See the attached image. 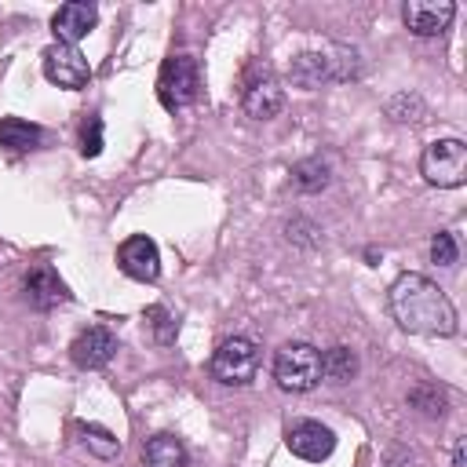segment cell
<instances>
[{
  "label": "cell",
  "instance_id": "23",
  "mask_svg": "<svg viewBox=\"0 0 467 467\" xmlns=\"http://www.w3.org/2000/svg\"><path fill=\"white\" fill-rule=\"evenodd\" d=\"M146 317L153 321V336H157V343H171V339H175V317H171L164 306H150Z\"/></svg>",
  "mask_w": 467,
  "mask_h": 467
},
{
  "label": "cell",
  "instance_id": "17",
  "mask_svg": "<svg viewBox=\"0 0 467 467\" xmlns=\"http://www.w3.org/2000/svg\"><path fill=\"white\" fill-rule=\"evenodd\" d=\"M328 179H332V168H328V161H321V157H306V161H299V164L292 168V186L303 190V193L325 190Z\"/></svg>",
  "mask_w": 467,
  "mask_h": 467
},
{
  "label": "cell",
  "instance_id": "22",
  "mask_svg": "<svg viewBox=\"0 0 467 467\" xmlns=\"http://www.w3.org/2000/svg\"><path fill=\"white\" fill-rule=\"evenodd\" d=\"M431 263H438V266H452L456 263V241H452V234L438 230L431 237Z\"/></svg>",
  "mask_w": 467,
  "mask_h": 467
},
{
  "label": "cell",
  "instance_id": "10",
  "mask_svg": "<svg viewBox=\"0 0 467 467\" xmlns=\"http://www.w3.org/2000/svg\"><path fill=\"white\" fill-rule=\"evenodd\" d=\"M95 22H99L95 4L69 0V4H62V7L51 15V33H55L58 44H73V47H77V40H84V36L95 29Z\"/></svg>",
  "mask_w": 467,
  "mask_h": 467
},
{
  "label": "cell",
  "instance_id": "4",
  "mask_svg": "<svg viewBox=\"0 0 467 467\" xmlns=\"http://www.w3.org/2000/svg\"><path fill=\"white\" fill-rule=\"evenodd\" d=\"M420 171L438 190H456L467 182V146L460 139H438L423 150Z\"/></svg>",
  "mask_w": 467,
  "mask_h": 467
},
{
  "label": "cell",
  "instance_id": "7",
  "mask_svg": "<svg viewBox=\"0 0 467 467\" xmlns=\"http://www.w3.org/2000/svg\"><path fill=\"white\" fill-rule=\"evenodd\" d=\"M285 445H288L292 456H299V460H306V463H321V460L332 456L336 434H332V427H325L321 420H299V423L288 427Z\"/></svg>",
  "mask_w": 467,
  "mask_h": 467
},
{
  "label": "cell",
  "instance_id": "2",
  "mask_svg": "<svg viewBox=\"0 0 467 467\" xmlns=\"http://www.w3.org/2000/svg\"><path fill=\"white\" fill-rule=\"evenodd\" d=\"M274 379L281 390H292V394H306L321 383V350L314 343H285L274 358Z\"/></svg>",
  "mask_w": 467,
  "mask_h": 467
},
{
  "label": "cell",
  "instance_id": "13",
  "mask_svg": "<svg viewBox=\"0 0 467 467\" xmlns=\"http://www.w3.org/2000/svg\"><path fill=\"white\" fill-rule=\"evenodd\" d=\"M241 106H244V113H248L252 120H270V117L281 113L285 91H281V84H277L270 73H263V77L248 80V88H244V95H241Z\"/></svg>",
  "mask_w": 467,
  "mask_h": 467
},
{
  "label": "cell",
  "instance_id": "18",
  "mask_svg": "<svg viewBox=\"0 0 467 467\" xmlns=\"http://www.w3.org/2000/svg\"><path fill=\"white\" fill-rule=\"evenodd\" d=\"M40 142V128L29 124V120H18V117H4L0 120V146L15 150V153H26Z\"/></svg>",
  "mask_w": 467,
  "mask_h": 467
},
{
  "label": "cell",
  "instance_id": "25",
  "mask_svg": "<svg viewBox=\"0 0 467 467\" xmlns=\"http://www.w3.org/2000/svg\"><path fill=\"white\" fill-rule=\"evenodd\" d=\"M452 467H467V441L463 438H456V445H452Z\"/></svg>",
  "mask_w": 467,
  "mask_h": 467
},
{
  "label": "cell",
  "instance_id": "20",
  "mask_svg": "<svg viewBox=\"0 0 467 467\" xmlns=\"http://www.w3.org/2000/svg\"><path fill=\"white\" fill-rule=\"evenodd\" d=\"M409 405H416L423 416H441L445 412V398L434 390V387H416L409 394Z\"/></svg>",
  "mask_w": 467,
  "mask_h": 467
},
{
  "label": "cell",
  "instance_id": "9",
  "mask_svg": "<svg viewBox=\"0 0 467 467\" xmlns=\"http://www.w3.org/2000/svg\"><path fill=\"white\" fill-rule=\"evenodd\" d=\"M401 18L416 36H438L456 18V4H449V0H438V4L434 0H409Z\"/></svg>",
  "mask_w": 467,
  "mask_h": 467
},
{
  "label": "cell",
  "instance_id": "6",
  "mask_svg": "<svg viewBox=\"0 0 467 467\" xmlns=\"http://www.w3.org/2000/svg\"><path fill=\"white\" fill-rule=\"evenodd\" d=\"M44 77L51 84H58V88L77 91V88H84L91 80V66L73 44H51L44 51Z\"/></svg>",
  "mask_w": 467,
  "mask_h": 467
},
{
  "label": "cell",
  "instance_id": "14",
  "mask_svg": "<svg viewBox=\"0 0 467 467\" xmlns=\"http://www.w3.org/2000/svg\"><path fill=\"white\" fill-rule=\"evenodd\" d=\"M288 77H292L296 88H317V84L332 80L328 51H303V55H296L292 66H288Z\"/></svg>",
  "mask_w": 467,
  "mask_h": 467
},
{
  "label": "cell",
  "instance_id": "21",
  "mask_svg": "<svg viewBox=\"0 0 467 467\" xmlns=\"http://www.w3.org/2000/svg\"><path fill=\"white\" fill-rule=\"evenodd\" d=\"M80 150H84V157H99L102 153V120L99 117H88L80 124Z\"/></svg>",
  "mask_w": 467,
  "mask_h": 467
},
{
  "label": "cell",
  "instance_id": "15",
  "mask_svg": "<svg viewBox=\"0 0 467 467\" xmlns=\"http://www.w3.org/2000/svg\"><path fill=\"white\" fill-rule=\"evenodd\" d=\"M186 445L175 434H153L142 445V463L146 467H186Z\"/></svg>",
  "mask_w": 467,
  "mask_h": 467
},
{
  "label": "cell",
  "instance_id": "12",
  "mask_svg": "<svg viewBox=\"0 0 467 467\" xmlns=\"http://www.w3.org/2000/svg\"><path fill=\"white\" fill-rule=\"evenodd\" d=\"M113 354H117V336H113L109 328H102V325L84 328V332L73 339V347H69V358H73L80 368H102V365L113 361Z\"/></svg>",
  "mask_w": 467,
  "mask_h": 467
},
{
  "label": "cell",
  "instance_id": "19",
  "mask_svg": "<svg viewBox=\"0 0 467 467\" xmlns=\"http://www.w3.org/2000/svg\"><path fill=\"white\" fill-rule=\"evenodd\" d=\"M80 434H84L88 452H95L99 460H113V456L120 452V438H117L113 431L99 427V423H84V427H80Z\"/></svg>",
  "mask_w": 467,
  "mask_h": 467
},
{
  "label": "cell",
  "instance_id": "16",
  "mask_svg": "<svg viewBox=\"0 0 467 467\" xmlns=\"http://www.w3.org/2000/svg\"><path fill=\"white\" fill-rule=\"evenodd\" d=\"M321 376L328 383H350L358 376V354L350 347H328L321 354Z\"/></svg>",
  "mask_w": 467,
  "mask_h": 467
},
{
  "label": "cell",
  "instance_id": "1",
  "mask_svg": "<svg viewBox=\"0 0 467 467\" xmlns=\"http://www.w3.org/2000/svg\"><path fill=\"white\" fill-rule=\"evenodd\" d=\"M390 314L405 332H427V336L456 332V310L449 296L423 274H401L390 285Z\"/></svg>",
  "mask_w": 467,
  "mask_h": 467
},
{
  "label": "cell",
  "instance_id": "3",
  "mask_svg": "<svg viewBox=\"0 0 467 467\" xmlns=\"http://www.w3.org/2000/svg\"><path fill=\"white\" fill-rule=\"evenodd\" d=\"M201 95V69L190 55H171L164 58L161 66V77H157V99L168 113H179L186 106H193Z\"/></svg>",
  "mask_w": 467,
  "mask_h": 467
},
{
  "label": "cell",
  "instance_id": "11",
  "mask_svg": "<svg viewBox=\"0 0 467 467\" xmlns=\"http://www.w3.org/2000/svg\"><path fill=\"white\" fill-rule=\"evenodd\" d=\"M22 292H26V303L33 306V310H55L58 303H66L69 299V288H66V281L51 270V266H33L29 274H26V281H22Z\"/></svg>",
  "mask_w": 467,
  "mask_h": 467
},
{
  "label": "cell",
  "instance_id": "5",
  "mask_svg": "<svg viewBox=\"0 0 467 467\" xmlns=\"http://www.w3.org/2000/svg\"><path fill=\"white\" fill-rule=\"evenodd\" d=\"M255 368H259V347L248 336H230L212 354V376L223 387H244V383H252Z\"/></svg>",
  "mask_w": 467,
  "mask_h": 467
},
{
  "label": "cell",
  "instance_id": "8",
  "mask_svg": "<svg viewBox=\"0 0 467 467\" xmlns=\"http://www.w3.org/2000/svg\"><path fill=\"white\" fill-rule=\"evenodd\" d=\"M117 266L128 277H135V281H157V274H161V252H157V244L146 234H135V237H128L117 248Z\"/></svg>",
  "mask_w": 467,
  "mask_h": 467
},
{
  "label": "cell",
  "instance_id": "24",
  "mask_svg": "<svg viewBox=\"0 0 467 467\" xmlns=\"http://www.w3.org/2000/svg\"><path fill=\"white\" fill-rule=\"evenodd\" d=\"M420 113H423V102L416 95H398L390 102V117L394 120H420Z\"/></svg>",
  "mask_w": 467,
  "mask_h": 467
}]
</instances>
